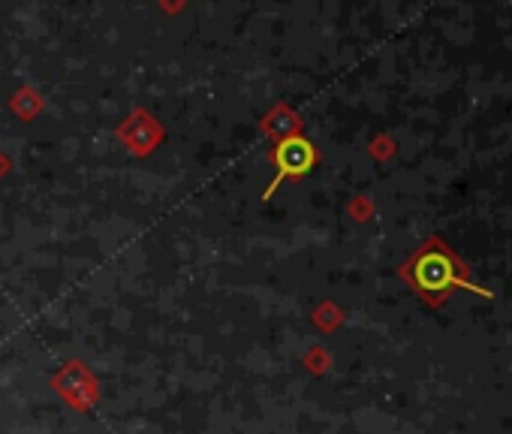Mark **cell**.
<instances>
[{
    "label": "cell",
    "mask_w": 512,
    "mask_h": 434,
    "mask_svg": "<svg viewBox=\"0 0 512 434\" xmlns=\"http://www.w3.org/2000/svg\"><path fill=\"white\" fill-rule=\"evenodd\" d=\"M413 281L419 284V290L425 293H446L449 287L458 284V266L455 260L440 251V248H431L425 251L416 266H413Z\"/></svg>",
    "instance_id": "cell-1"
},
{
    "label": "cell",
    "mask_w": 512,
    "mask_h": 434,
    "mask_svg": "<svg viewBox=\"0 0 512 434\" xmlns=\"http://www.w3.org/2000/svg\"><path fill=\"white\" fill-rule=\"evenodd\" d=\"M275 160H278V169H281V175H278V181L284 178V175H302V172H308L311 166H314V148H311V142H305V139H287L281 148H278V154H275ZM278 181L266 190V196H272V190L278 187Z\"/></svg>",
    "instance_id": "cell-2"
}]
</instances>
